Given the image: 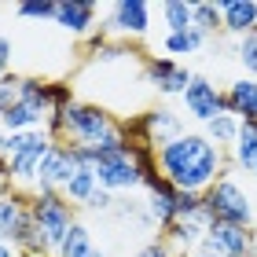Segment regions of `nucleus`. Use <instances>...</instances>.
I'll return each instance as SVG.
<instances>
[{
  "label": "nucleus",
  "mask_w": 257,
  "mask_h": 257,
  "mask_svg": "<svg viewBox=\"0 0 257 257\" xmlns=\"http://www.w3.org/2000/svg\"><path fill=\"white\" fill-rule=\"evenodd\" d=\"M55 140L44 133V128H33V133H8L0 155L8 158V173H11V188L19 191H30L37 188V169H41V158L48 155V147Z\"/></svg>",
  "instance_id": "nucleus-4"
},
{
  "label": "nucleus",
  "mask_w": 257,
  "mask_h": 257,
  "mask_svg": "<svg viewBox=\"0 0 257 257\" xmlns=\"http://www.w3.org/2000/svg\"><path fill=\"white\" fill-rule=\"evenodd\" d=\"M96 191H99V180H96V173H92V166H77L74 173H70V180L63 184L59 195L70 206H88Z\"/></svg>",
  "instance_id": "nucleus-18"
},
{
  "label": "nucleus",
  "mask_w": 257,
  "mask_h": 257,
  "mask_svg": "<svg viewBox=\"0 0 257 257\" xmlns=\"http://www.w3.org/2000/svg\"><path fill=\"white\" fill-rule=\"evenodd\" d=\"M162 22H166V33L191 30V4L188 0H166L162 4Z\"/></svg>",
  "instance_id": "nucleus-25"
},
{
  "label": "nucleus",
  "mask_w": 257,
  "mask_h": 257,
  "mask_svg": "<svg viewBox=\"0 0 257 257\" xmlns=\"http://www.w3.org/2000/svg\"><path fill=\"white\" fill-rule=\"evenodd\" d=\"M147 30H151V4H144V0L110 4V15H107L110 37H147Z\"/></svg>",
  "instance_id": "nucleus-10"
},
{
  "label": "nucleus",
  "mask_w": 257,
  "mask_h": 257,
  "mask_svg": "<svg viewBox=\"0 0 257 257\" xmlns=\"http://www.w3.org/2000/svg\"><path fill=\"white\" fill-rule=\"evenodd\" d=\"M4 140H8V133H4V128H0V147H4Z\"/></svg>",
  "instance_id": "nucleus-34"
},
{
  "label": "nucleus",
  "mask_w": 257,
  "mask_h": 257,
  "mask_svg": "<svg viewBox=\"0 0 257 257\" xmlns=\"http://www.w3.org/2000/svg\"><path fill=\"white\" fill-rule=\"evenodd\" d=\"M231 166L235 169H257V121H239V140L231 147Z\"/></svg>",
  "instance_id": "nucleus-20"
},
{
  "label": "nucleus",
  "mask_w": 257,
  "mask_h": 257,
  "mask_svg": "<svg viewBox=\"0 0 257 257\" xmlns=\"http://www.w3.org/2000/svg\"><path fill=\"white\" fill-rule=\"evenodd\" d=\"M202 136H206L213 147L231 151V147H235V140H239V118H231V114H217V118L206 125Z\"/></svg>",
  "instance_id": "nucleus-23"
},
{
  "label": "nucleus",
  "mask_w": 257,
  "mask_h": 257,
  "mask_svg": "<svg viewBox=\"0 0 257 257\" xmlns=\"http://www.w3.org/2000/svg\"><path fill=\"white\" fill-rule=\"evenodd\" d=\"M239 63H242V70H246L250 77H257V33L239 41Z\"/></svg>",
  "instance_id": "nucleus-27"
},
{
  "label": "nucleus",
  "mask_w": 257,
  "mask_h": 257,
  "mask_svg": "<svg viewBox=\"0 0 257 257\" xmlns=\"http://www.w3.org/2000/svg\"><path fill=\"white\" fill-rule=\"evenodd\" d=\"M19 81H22L19 74H8L4 81H0V114L8 110V103H11V99H15V88H19Z\"/></svg>",
  "instance_id": "nucleus-29"
},
{
  "label": "nucleus",
  "mask_w": 257,
  "mask_h": 257,
  "mask_svg": "<svg viewBox=\"0 0 257 257\" xmlns=\"http://www.w3.org/2000/svg\"><path fill=\"white\" fill-rule=\"evenodd\" d=\"M191 30H198L202 37H217V33H224V26H220V4L217 0H198V4H191Z\"/></svg>",
  "instance_id": "nucleus-22"
},
{
  "label": "nucleus",
  "mask_w": 257,
  "mask_h": 257,
  "mask_svg": "<svg viewBox=\"0 0 257 257\" xmlns=\"http://www.w3.org/2000/svg\"><path fill=\"white\" fill-rule=\"evenodd\" d=\"M44 114H37L33 107H26L22 99H11L8 110L0 114V128L4 133H33V128H44Z\"/></svg>",
  "instance_id": "nucleus-19"
},
{
  "label": "nucleus",
  "mask_w": 257,
  "mask_h": 257,
  "mask_svg": "<svg viewBox=\"0 0 257 257\" xmlns=\"http://www.w3.org/2000/svg\"><path fill=\"white\" fill-rule=\"evenodd\" d=\"M198 213H202V195H195V191H177V220L198 217Z\"/></svg>",
  "instance_id": "nucleus-28"
},
{
  "label": "nucleus",
  "mask_w": 257,
  "mask_h": 257,
  "mask_svg": "<svg viewBox=\"0 0 257 257\" xmlns=\"http://www.w3.org/2000/svg\"><path fill=\"white\" fill-rule=\"evenodd\" d=\"M144 77L147 85H155L162 96H184V88L191 85V70L177 63V59H158V55H147L144 59Z\"/></svg>",
  "instance_id": "nucleus-11"
},
{
  "label": "nucleus",
  "mask_w": 257,
  "mask_h": 257,
  "mask_svg": "<svg viewBox=\"0 0 257 257\" xmlns=\"http://www.w3.org/2000/svg\"><path fill=\"white\" fill-rule=\"evenodd\" d=\"M74 158L81 166H92L99 188L103 191H133V188H144V177H140V166H136V147L128 144H114V147H99V151H85V147H74Z\"/></svg>",
  "instance_id": "nucleus-3"
},
{
  "label": "nucleus",
  "mask_w": 257,
  "mask_h": 257,
  "mask_svg": "<svg viewBox=\"0 0 257 257\" xmlns=\"http://www.w3.org/2000/svg\"><path fill=\"white\" fill-rule=\"evenodd\" d=\"M253 177H257V169H253Z\"/></svg>",
  "instance_id": "nucleus-37"
},
{
  "label": "nucleus",
  "mask_w": 257,
  "mask_h": 257,
  "mask_svg": "<svg viewBox=\"0 0 257 257\" xmlns=\"http://www.w3.org/2000/svg\"><path fill=\"white\" fill-rule=\"evenodd\" d=\"M202 44H206V37H202L198 30H184V33H166L162 48H166L169 59H177V55H195Z\"/></svg>",
  "instance_id": "nucleus-24"
},
{
  "label": "nucleus",
  "mask_w": 257,
  "mask_h": 257,
  "mask_svg": "<svg viewBox=\"0 0 257 257\" xmlns=\"http://www.w3.org/2000/svg\"><path fill=\"white\" fill-rule=\"evenodd\" d=\"M224 114L239 121H257V77H239L224 92Z\"/></svg>",
  "instance_id": "nucleus-17"
},
{
  "label": "nucleus",
  "mask_w": 257,
  "mask_h": 257,
  "mask_svg": "<svg viewBox=\"0 0 257 257\" xmlns=\"http://www.w3.org/2000/svg\"><path fill=\"white\" fill-rule=\"evenodd\" d=\"M136 257H177V253H173V250L166 246V239L158 235V239H151L147 246H140V250H136Z\"/></svg>",
  "instance_id": "nucleus-30"
},
{
  "label": "nucleus",
  "mask_w": 257,
  "mask_h": 257,
  "mask_svg": "<svg viewBox=\"0 0 257 257\" xmlns=\"http://www.w3.org/2000/svg\"><path fill=\"white\" fill-rule=\"evenodd\" d=\"M19 19H55V0H26V4L15 8Z\"/></svg>",
  "instance_id": "nucleus-26"
},
{
  "label": "nucleus",
  "mask_w": 257,
  "mask_h": 257,
  "mask_svg": "<svg viewBox=\"0 0 257 257\" xmlns=\"http://www.w3.org/2000/svg\"><path fill=\"white\" fill-rule=\"evenodd\" d=\"M96 15L99 8L92 0H55V26L66 30L70 37H92V26H96Z\"/></svg>",
  "instance_id": "nucleus-14"
},
{
  "label": "nucleus",
  "mask_w": 257,
  "mask_h": 257,
  "mask_svg": "<svg viewBox=\"0 0 257 257\" xmlns=\"http://www.w3.org/2000/svg\"><path fill=\"white\" fill-rule=\"evenodd\" d=\"M110 206H114V191H103V188H99L96 195H92V202H88L85 209H92V213H107Z\"/></svg>",
  "instance_id": "nucleus-31"
},
{
  "label": "nucleus",
  "mask_w": 257,
  "mask_h": 257,
  "mask_svg": "<svg viewBox=\"0 0 257 257\" xmlns=\"http://www.w3.org/2000/svg\"><path fill=\"white\" fill-rule=\"evenodd\" d=\"M220 4V26L231 37H250L257 33V0H217Z\"/></svg>",
  "instance_id": "nucleus-15"
},
{
  "label": "nucleus",
  "mask_w": 257,
  "mask_h": 257,
  "mask_svg": "<svg viewBox=\"0 0 257 257\" xmlns=\"http://www.w3.org/2000/svg\"><path fill=\"white\" fill-rule=\"evenodd\" d=\"M202 209H206L209 220H217V224H235V228H250L253 224L250 195L242 191L231 177H220L213 188L202 195Z\"/></svg>",
  "instance_id": "nucleus-7"
},
{
  "label": "nucleus",
  "mask_w": 257,
  "mask_h": 257,
  "mask_svg": "<svg viewBox=\"0 0 257 257\" xmlns=\"http://www.w3.org/2000/svg\"><path fill=\"white\" fill-rule=\"evenodd\" d=\"M22 257H44V253H22Z\"/></svg>",
  "instance_id": "nucleus-36"
},
{
  "label": "nucleus",
  "mask_w": 257,
  "mask_h": 257,
  "mask_svg": "<svg viewBox=\"0 0 257 257\" xmlns=\"http://www.w3.org/2000/svg\"><path fill=\"white\" fill-rule=\"evenodd\" d=\"M180 99H184L188 118L202 121V125H209L217 114H224V92H220L209 77H202V74H191V85L184 88Z\"/></svg>",
  "instance_id": "nucleus-9"
},
{
  "label": "nucleus",
  "mask_w": 257,
  "mask_h": 257,
  "mask_svg": "<svg viewBox=\"0 0 257 257\" xmlns=\"http://www.w3.org/2000/svg\"><path fill=\"white\" fill-rule=\"evenodd\" d=\"M144 191H147V213H151V220L158 224V231H169L173 220H177V188L158 173V177L144 180Z\"/></svg>",
  "instance_id": "nucleus-13"
},
{
  "label": "nucleus",
  "mask_w": 257,
  "mask_h": 257,
  "mask_svg": "<svg viewBox=\"0 0 257 257\" xmlns=\"http://www.w3.org/2000/svg\"><path fill=\"white\" fill-rule=\"evenodd\" d=\"M195 253H213V257H257V239L250 228H235V224H217L209 220L202 242Z\"/></svg>",
  "instance_id": "nucleus-8"
},
{
  "label": "nucleus",
  "mask_w": 257,
  "mask_h": 257,
  "mask_svg": "<svg viewBox=\"0 0 257 257\" xmlns=\"http://www.w3.org/2000/svg\"><path fill=\"white\" fill-rule=\"evenodd\" d=\"M0 239H8L19 253H44L37 231H33V217H30V191H19L4 184L0 188Z\"/></svg>",
  "instance_id": "nucleus-6"
},
{
  "label": "nucleus",
  "mask_w": 257,
  "mask_h": 257,
  "mask_svg": "<svg viewBox=\"0 0 257 257\" xmlns=\"http://www.w3.org/2000/svg\"><path fill=\"white\" fill-rule=\"evenodd\" d=\"M44 133H48L55 144L85 147V151L125 144V128L110 110L96 107V103H77V99L59 107V110H52L48 121H44Z\"/></svg>",
  "instance_id": "nucleus-2"
},
{
  "label": "nucleus",
  "mask_w": 257,
  "mask_h": 257,
  "mask_svg": "<svg viewBox=\"0 0 257 257\" xmlns=\"http://www.w3.org/2000/svg\"><path fill=\"white\" fill-rule=\"evenodd\" d=\"M140 125H144V136L151 147H162L169 140L184 136V125H180V114H173L169 107H155L147 114H140Z\"/></svg>",
  "instance_id": "nucleus-16"
},
{
  "label": "nucleus",
  "mask_w": 257,
  "mask_h": 257,
  "mask_svg": "<svg viewBox=\"0 0 257 257\" xmlns=\"http://www.w3.org/2000/svg\"><path fill=\"white\" fill-rule=\"evenodd\" d=\"M8 70H11V41L0 37V81L8 77Z\"/></svg>",
  "instance_id": "nucleus-32"
},
{
  "label": "nucleus",
  "mask_w": 257,
  "mask_h": 257,
  "mask_svg": "<svg viewBox=\"0 0 257 257\" xmlns=\"http://www.w3.org/2000/svg\"><path fill=\"white\" fill-rule=\"evenodd\" d=\"M155 158H158V173L177 191L206 195L220 177H228L224 151L213 147L202 133H184L169 144L155 147Z\"/></svg>",
  "instance_id": "nucleus-1"
},
{
  "label": "nucleus",
  "mask_w": 257,
  "mask_h": 257,
  "mask_svg": "<svg viewBox=\"0 0 257 257\" xmlns=\"http://www.w3.org/2000/svg\"><path fill=\"white\" fill-rule=\"evenodd\" d=\"M55 257H107L99 246H96V239H92V231H88V224H77L70 228V235L63 239V246L55 250Z\"/></svg>",
  "instance_id": "nucleus-21"
},
{
  "label": "nucleus",
  "mask_w": 257,
  "mask_h": 257,
  "mask_svg": "<svg viewBox=\"0 0 257 257\" xmlns=\"http://www.w3.org/2000/svg\"><path fill=\"white\" fill-rule=\"evenodd\" d=\"M30 217H33V231H37L41 246L48 250V257H55V250L70 235V228L77 224V209L59 191H33L30 195Z\"/></svg>",
  "instance_id": "nucleus-5"
},
{
  "label": "nucleus",
  "mask_w": 257,
  "mask_h": 257,
  "mask_svg": "<svg viewBox=\"0 0 257 257\" xmlns=\"http://www.w3.org/2000/svg\"><path fill=\"white\" fill-rule=\"evenodd\" d=\"M81 162L74 158V147L66 144H52L48 155L41 158V169H37V188L33 191H63V184L70 180V173H74Z\"/></svg>",
  "instance_id": "nucleus-12"
},
{
  "label": "nucleus",
  "mask_w": 257,
  "mask_h": 257,
  "mask_svg": "<svg viewBox=\"0 0 257 257\" xmlns=\"http://www.w3.org/2000/svg\"><path fill=\"white\" fill-rule=\"evenodd\" d=\"M0 257H22V253H19L15 246H11L8 239H0Z\"/></svg>",
  "instance_id": "nucleus-33"
},
{
  "label": "nucleus",
  "mask_w": 257,
  "mask_h": 257,
  "mask_svg": "<svg viewBox=\"0 0 257 257\" xmlns=\"http://www.w3.org/2000/svg\"><path fill=\"white\" fill-rule=\"evenodd\" d=\"M191 257H213V253H191Z\"/></svg>",
  "instance_id": "nucleus-35"
}]
</instances>
